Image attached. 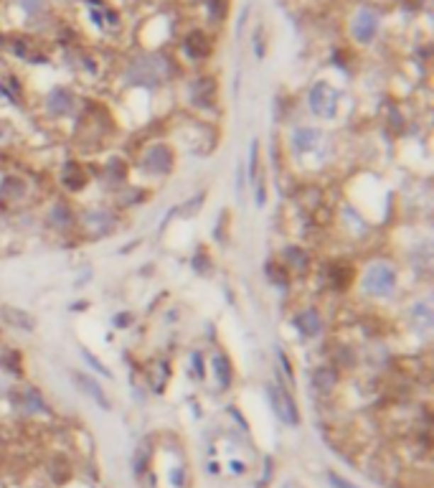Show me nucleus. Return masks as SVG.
<instances>
[{"label":"nucleus","instance_id":"nucleus-1","mask_svg":"<svg viewBox=\"0 0 434 488\" xmlns=\"http://www.w3.org/2000/svg\"><path fill=\"white\" fill-rule=\"evenodd\" d=\"M401 285V270L391 257H371L356 277V290L366 303H386Z\"/></svg>","mask_w":434,"mask_h":488},{"label":"nucleus","instance_id":"nucleus-2","mask_svg":"<svg viewBox=\"0 0 434 488\" xmlns=\"http://www.w3.org/2000/svg\"><path fill=\"white\" fill-rule=\"evenodd\" d=\"M130 165H135L140 176L148 178V181H165V178L175 173L178 150H175L173 140H165V138H148V140L135 150Z\"/></svg>","mask_w":434,"mask_h":488},{"label":"nucleus","instance_id":"nucleus-3","mask_svg":"<svg viewBox=\"0 0 434 488\" xmlns=\"http://www.w3.org/2000/svg\"><path fill=\"white\" fill-rule=\"evenodd\" d=\"M284 145L295 163H320L326 158L328 133L318 125H292L287 130Z\"/></svg>","mask_w":434,"mask_h":488},{"label":"nucleus","instance_id":"nucleus-4","mask_svg":"<svg viewBox=\"0 0 434 488\" xmlns=\"http://www.w3.org/2000/svg\"><path fill=\"white\" fill-rule=\"evenodd\" d=\"M120 229V211L107 204H94L79 211L77 237L84 242H102V239L112 237Z\"/></svg>","mask_w":434,"mask_h":488},{"label":"nucleus","instance_id":"nucleus-5","mask_svg":"<svg viewBox=\"0 0 434 488\" xmlns=\"http://www.w3.org/2000/svg\"><path fill=\"white\" fill-rule=\"evenodd\" d=\"M41 224H43L46 232L56 234V237L77 234L79 209L74 206V201L69 199V196H54V199H48L46 206H43Z\"/></svg>","mask_w":434,"mask_h":488},{"label":"nucleus","instance_id":"nucleus-6","mask_svg":"<svg viewBox=\"0 0 434 488\" xmlns=\"http://www.w3.org/2000/svg\"><path fill=\"white\" fill-rule=\"evenodd\" d=\"M265 394H267V402H269L272 412L277 415V420L287 427H297L302 422L300 415V407H297V399L289 389L287 382H282L279 377L269 379L265 384Z\"/></svg>","mask_w":434,"mask_h":488},{"label":"nucleus","instance_id":"nucleus-7","mask_svg":"<svg viewBox=\"0 0 434 488\" xmlns=\"http://www.w3.org/2000/svg\"><path fill=\"white\" fill-rule=\"evenodd\" d=\"M289 326L295 328V333L300 336V341H305V343L318 341V338H323L328 331L326 313H323L320 305H313V303L295 308L292 316H289Z\"/></svg>","mask_w":434,"mask_h":488},{"label":"nucleus","instance_id":"nucleus-8","mask_svg":"<svg viewBox=\"0 0 434 488\" xmlns=\"http://www.w3.org/2000/svg\"><path fill=\"white\" fill-rule=\"evenodd\" d=\"M8 399H13V407L18 409L23 417H30V420H36V417H51V415H54V407L48 404L46 394H43V392L38 389L36 384H30V382L13 387V389L8 392Z\"/></svg>","mask_w":434,"mask_h":488},{"label":"nucleus","instance_id":"nucleus-9","mask_svg":"<svg viewBox=\"0 0 434 488\" xmlns=\"http://www.w3.org/2000/svg\"><path fill=\"white\" fill-rule=\"evenodd\" d=\"M91 181H94V171L79 158H67L56 171V183L64 196H82L91 186Z\"/></svg>","mask_w":434,"mask_h":488},{"label":"nucleus","instance_id":"nucleus-10","mask_svg":"<svg viewBox=\"0 0 434 488\" xmlns=\"http://www.w3.org/2000/svg\"><path fill=\"white\" fill-rule=\"evenodd\" d=\"M186 102L199 117L211 115V112L216 110V104H218V82H216V77H211V74H201V77H196V79L191 82V87H188V92H186Z\"/></svg>","mask_w":434,"mask_h":488},{"label":"nucleus","instance_id":"nucleus-11","mask_svg":"<svg viewBox=\"0 0 434 488\" xmlns=\"http://www.w3.org/2000/svg\"><path fill=\"white\" fill-rule=\"evenodd\" d=\"M79 97L72 87L56 84L48 89V94L43 97V115L51 122H64L79 117Z\"/></svg>","mask_w":434,"mask_h":488},{"label":"nucleus","instance_id":"nucleus-12","mask_svg":"<svg viewBox=\"0 0 434 488\" xmlns=\"http://www.w3.org/2000/svg\"><path fill=\"white\" fill-rule=\"evenodd\" d=\"M305 102H308V110L313 117L326 122L335 120L338 110H340V92L328 84V82H315L308 89V94H305Z\"/></svg>","mask_w":434,"mask_h":488},{"label":"nucleus","instance_id":"nucleus-13","mask_svg":"<svg viewBox=\"0 0 434 488\" xmlns=\"http://www.w3.org/2000/svg\"><path fill=\"white\" fill-rule=\"evenodd\" d=\"M170 64L163 56H143L130 69V82L138 87H157L168 79Z\"/></svg>","mask_w":434,"mask_h":488},{"label":"nucleus","instance_id":"nucleus-14","mask_svg":"<svg viewBox=\"0 0 434 488\" xmlns=\"http://www.w3.org/2000/svg\"><path fill=\"white\" fill-rule=\"evenodd\" d=\"M356 277H358V267L350 262V260H343V257L330 260V262L326 265V274H323L326 285L338 295L353 290V287H356Z\"/></svg>","mask_w":434,"mask_h":488},{"label":"nucleus","instance_id":"nucleus-15","mask_svg":"<svg viewBox=\"0 0 434 488\" xmlns=\"http://www.w3.org/2000/svg\"><path fill=\"white\" fill-rule=\"evenodd\" d=\"M206 369L208 374L213 377V384H216L218 392H231L236 384V369H234V361H231L229 351L223 348H216L211 356H206Z\"/></svg>","mask_w":434,"mask_h":488},{"label":"nucleus","instance_id":"nucleus-16","mask_svg":"<svg viewBox=\"0 0 434 488\" xmlns=\"http://www.w3.org/2000/svg\"><path fill=\"white\" fill-rule=\"evenodd\" d=\"M30 181L18 173H3L0 176V204L16 209L30 201Z\"/></svg>","mask_w":434,"mask_h":488},{"label":"nucleus","instance_id":"nucleus-17","mask_svg":"<svg viewBox=\"0 0 434 488\" xmlns=\"http://www.w3.org/2000/svg\"><path fill=\"white\" fill-rule=\"evenodd\" d=\"M130 173H133L130 158H125V155H109L102 163V171L96 173V181L104 183L107 189H112L117 194V191L125 189L127 183H130Z\"/></svg>","mask_w":434,"mask_h":488},{"label":"nucleus","instance_id":"nucleus-18","mask_svg":"<svg viewBox=\"0 0 434 488\" xmlns=\"http://www.w3.org/2000/svg\"><path fill=\"white\" fill-rule=\"evenodd\" d=\"M277 260L287 267V272L292 274V277H305V274L313 272V265H315L313 255H310L302 244H295V242L284 244L282 250H279Z\"/></svg>","mask_w":434,"mask_h":488},{"label":"nucleus","instance_id":"nucleus-19","mask_svg":"<svg viewBox=\"0 0 434 488\" xmlns=\"http://www.w3.org/2000/svg\"><path fill=\"white\" fill-rule=\"evenodd\" d=\"M69 377L74 379V387H77V389L82 392L87 399H91L96 407H99V409H112L109 394H107V389H104L102 382H99V377H94V374H89V372H79V369H72V372H69Z\"/></svg>","mask_w":434,"mask_h":488},{"label":"nucleus","instance_id":"nucleus-20","mask_svg":"<svg viewBox=\"0 0 434 488\" xmlns=\"http://www.w3.org/2000/svg\"><path fill=\"white\" fill-rule=\"evenodd\" d=\"M343 372H338L333 364H318L315 369H310V392L318 396H330L340 387Z\"/></svg>","mask_w":434,"mask_h":488},{"label":"nucleus","instance_id":"nucleus-21","mask_svg":"<svg viewBox=\"0 0 434 488\" xmlns=\"http://www.w3.org/2000/svg\"><path fill=\"white\" fill-rule=\"evenodd\" d=\"M0 323L11 331H21V333H33L36 331V318L28 311L18 308V305H0Z\"/></svg>","mask_w":434,"mask_h":488},{"label":"nucleus","instance_id":"nucleus-22","mask_svg":"<svg viewBox=\"0 0 434 488\" xmlns=\"http://www.w3.org/2000/svg\"><path fill=\"white\" fill-rule=\"evenodd\" d=\"M350 33L356 38V43H371L379 33V18H376L374 11H358L353 26H350Z\"/></svg>","mask_w":434,"mask_h":488},{"label":"nucleus","instance_id":"nucleus-23","mask_svg":"<svg viewBox=\"0 0 434 488\" xmlns=\"http://www.w3.org/2000/svg\"><path fill=\"white\" fill-rule=\"evenodd\" d=\"M186 51L188 56H191L193 61H206L208 56L213 54V43H211V36L206 33V30H191L186 36Z\"/></svg>","mask_w":434,"mask_h":488},{"label":"nucleus","instance_id":"nucleus-24","mask_svg":"<svg viewBox=\"0 0 434 488\" xmlns=\"http://www.w3.org/2000/svg\"><path fill=\"white\" fill-rule=\"evenodd\" d=\"M0 369H3L11 379H23L26 377L23 354H21L18 348L6 346L3 351H0Z\"/></svg>","mask_w":434,"mask_h":488},{"label":"nucleus","instance_id":"nucleus-25","mask_svg":"<svg viewBox=\"0 0 434 488\" xmlns=\"http://www.w3.org/2000/svg\"><path fill=\"white\" fill-rule=\"evenodd\" d=\"M330 364L335 366L338 372H345V369H353L358 366V351L350 343L345 341H335L333 343V354H330Z\"/></svg>","mask_w":434,"mask_h":488},{"label":"nucleus","instance_id":"nucleus-26","mask_svg":"<svg viewBox=\"0 0 434 488\" xmlns=\"http://www.w3.org/2000/svg\"><path fill=\"white\" fill-rule=\"evenodd\" d=\"M265 274H267V280H269V285L282 287V290L292 285V280H295V277L287 272V267L279 262L277 257H272V260H267V262H265Z\"/></svg>","mask_w":434,"mask_h":488},{"label":"nucleus","instance_id":"nucleus-27","mask_svg":"<svg viewBox=\"0 0 434 488\" xmlns=\"http://www.w3.org/2000/svg\"><path fill=\"white\" fill-rule=\"evenodd\" d=\"M170 377H173V366H170V361L168 359H157L155 364H152V382H150V387L152 389L160 394V392L165 389V384L170 382Z\"/></svg>","mask_w":434,"mask_h":488},{"label":"nucleus","instance_id":"nucleus-28","mask_svg":"<svg viewBox=\"0 0 434 488\" xmlns=\"http://www.w3.org/2000/svg\"><path fill=\"white\" fill-rule=\"evenodd\" d=\"M188 374H191L196 382H206L208 377V369H206V354L201 348H193L188 354Z\"/></svg>","mask_w":434,"mask_h":488},{"label":"nucleus","instance_id":"nucleus-29","mask_svg":"<svg viewBox=\"0 0 434 488\" xmlns=\"http://www.w3.org/2000/svg\"><path fill=\"white\" fill-rule=\"evenodd\" d=\"M260 163H262V145H260V140L254 138L252 145H249V163L244 165V171H247V181H249V183H254L257 178H260V173H262Z\"/></svg>","mask_w":434,"mask_h":488},{"label":"nucleus","instance_id":"nucleus-30","mask_svg":"<svg viewBox=\"0 0 434 488\" xmlns=\"http://www.w3.org/2000/svg\"><path fill=\"white\" fill-rule=\"evenodd\" d=\"M274 354H277V377L279 379H287V384H295V366H292V359H289V354L284 351L282 346L274 348Z\"/></svg>","mask_w":434,"mask_h":488},{"label":"nucleus","instance_id":"nucleus-31","mask_svg":"<svg viewBox=\"0 0 434 488\" xmlns=\"http://www.w3.org/2000/svg\"><path fill=\"white\" fill-rule=\"evenodd\" d=\"M79 354H82V359H84V364L89 366L91 372H94V377H102V379H109L112 377V369L109 366H104L102 361H99V356L91 354L87 346H79Z\"/></svg>","mask_w":434,"mask_h":488},{"label":"nucleus","instance_id":"nucleus-32","mask_svg":"<svg viewBox=\"0 0 434 488\" xmlns=\"http://www.w3.org/2000/svg\"><path fill=\"white\" fill-rule=\"evenodd\" d=\"M150 460H152V450H150V438H148V440H143V445L138 448V453H135V458H133V468L140 478H143L145 468L150 465Z\"/></svg>","mask_w":434,"mask_h":488},{"label":"nucleus","instance_id":"nucleus-33","mask_svg":"<svg viewBox=\"0 0 434 488\" xmlns=\"http://www.w3.org/2000/svg\"><path fill=\"white\" fill-rule=\"evenodd\" d=\"M18 130H16V125H13L11 120H6V117H0V150H6V148H13L16 143H18Z\"/></svg>","mask_w":434,"mask_h":488},{"label":"nucleus","instance_id":"nucleus-34","mask_svg":"<svg viewBox=\"0 0 434 488\" xmlns=\"http://www.w3.org/2000/svg\"><path fill=\"white\" fill-rule=\"evenodd\" d=\"M191 267H193V272H199V274H208L213 270V257L208 255L206 247H199V252L193 255Z\"/></svg>","mask_w":434,"mask_h":488},{"label":"nucleus","instance_id":"nucleus-35","mask_svg":"<svg viewBox=\"0 0 434 488\" xmlns=\"http://www.w3.org/2000/svg\"><path fill=\"white\" fill-rule=\"evenodd\" d=\"M411 318L419 321L424 328H429V326H432V305H429V300H416V303L411 305Z\"/></svg>","mask_w":434,"mask_h":488},{"label":"nucleus","instance_id":"nucleus-36","mask_svg":"<svg viewBox=\"0 0 434 488\" xmlns=\"http://www.w3.org/2000/svg\"><path fill=\"white\" fill-rule=\"evenodd\" d=\"M229 209H223L221 211V216H218V224L213 226V239L216 242H221V244H226V239H229Z\"/></svg>","mask_w":434,"mask_h":488},{"label":"nucleus","instance_id":"nucleus-37","mask_svg":"<svg viewBox=\"0 0 434 488\" xmlns=\"http://www.w3.org/2000/svg\"><path fill=\"white\" fill-rule=\"evenodd\" d=\"M112 326H115V328H120V331L133 328V326H135V313H130V311L115 313V316H112Z\"/></svg>","mask_w":434,"mask_h":488},{"label":"nucleus","instance_id":"nucleus-38","mask_svg":"<svg viewBox=\"0 0 434 488\" xmlns=\"http://www.w3.org/2000/svg\"><path fill=\"white\" fill-rule=\"evenodd\" d=\"M69 473H72V470H69V465L64 463L61 458H54V465H51V476H54V481L64 483L69 478Z\"/></svg>","mask_w":434,"mask_h":488},{"label":"nucleus","instance_id":"nucleus-39","mask_svg":"<svg viewBox=\"0 0 434 488\" xmlns=\"http://www.w3.org/2000/svg\"><path fill=\"white\" fill-rule=\"evenodd\" d=\"M234 183H236V199H244V189H247V171H244V163H239L236 165V178H234Z\"/></svg>","mask_w":434,"mask_h":488},{"label":"nucleus","instance_id":"nucleus-40","mask_svg":"<svg viewBox=\"0 0 434 488\" xmlns=\"http://www.w3.org/2000/svg\"><path fill=\"white\" fill-rule=\"evenodd\" d=\"M328 483H330V488H358L356 483H350L348 478H343L340 473H335V470L328 473Z\"/></svg>","mask_w":434,"mask_h":488},{"label":"nucleus","instance_id":"nucleus-41","mask_svg":"<svg viewBox=\"0 0 434 488\" xmlns=\"http://www.w3.org/2000/svg\"><path fill=\"white\" fill-rule=\"evenodd\" d=\"M226 0H211V18L213 21H223L226 18Z\"/></svg>","mask_w":434,"mask_h":488},{"label":"nucleus","instance_id":"nucleus-42","mask_svg":"<svg viewBox=\"0 0 434 488\" xmlns=\"http://www.w3.org/2000/svg\"><path fill=\"white\" fill-rule=\"evenodd\" d=\"M282 488H302V486H300V483H292V481H289V483H284Z\"/></svg>","mask_w":434,"mask_h":488}]
</instances>
